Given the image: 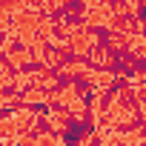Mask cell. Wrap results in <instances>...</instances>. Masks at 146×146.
<instances>
[{
	"instance_id": "6da1fadb",
	"label": "cell",
	"mask_w": 146,
	"mask_h": 146,
	"mask_svg": "<svg viewBox=\"0 0 146 146\" xmlns=\"http://www.w3.org/2000/svg\"><path fill=\"white\" fill-rule=\"evenodd\" d=\"M35 146H57V140L52 137V135H43V137H37V143Z\"/></svg>"
}]
</instances>
